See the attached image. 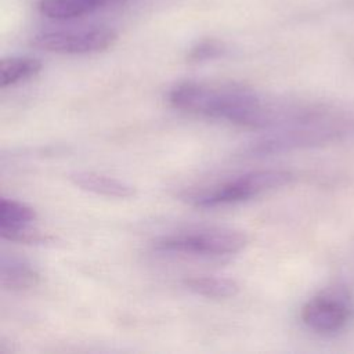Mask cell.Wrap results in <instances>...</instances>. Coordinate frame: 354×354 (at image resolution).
Segmentation results:
<instances>
[{"instance_id":"cell-9","label":"cell","mask_w":354,"mask_h":354,"mask_svg":"<svg viewBox=\"0 0 354 354\" xmlns=\"http://www.w3.org/2000/svg\"><path fill=\"white\" fill-rule=\"evenodd\" d=\"M0 279L4 289L18 292L35 288L40 281V275L25 259L15 254H3L0 264Z\"/></svg>"},{"instance_id":"cell-3","label":"cell","mask_w":354,"mask_h":354,"mask_svg":"<svg viewBox=\"0 0 354 354\" xmlns=\"http://www.w3.org/2000/svg\"><path fill=\"white\" fill-rule=\"evenodd\" d=\"M293 173L288 170H259L246 173L223 184L209 187L185 195L198 207H217L249 201L264 192L285 187L293 181Z\"/></svg>"},{"instance_id":"cell-4","label":"cell","mask_w":354,"mask_h":354,"mask_svg":"<svg viewBox=\"0 0 354 354\" xmlns=\"http://www.w3.org/2000/svg\"><path fill=\"white\" fill-rule=\"evenodd\" d=\"M248 243L242 231L231 228H205L163 236L153 243L162 253H177L199 257H223L241 252Z\"/></svg>"},{"instance_id":"cell-1","label":"cell","mask_w":354,"mask_h":354,"mask_svg":"<svg viewBox=\"0 0 354 354\" xmlns=\"http://www.w3.org/2000/svg\"><path fill=\"white\" fill-rule=\"evenodd\" d=\"M167 100L176 109L230 123L266 129L270 101L236 83L181 82L170 88Z\"/></svg>"},{"instance_id":"cell-11","label":"cell","mask_w":354,"mask_h":354,"mask_svg":"<svg viewBox=\"0 0 354 354\" xmlns=\"http://www.w3.org/2000/svg\"><path fill=\"white\" fill-rule=\"evenodd\" d=\"M43 68L40 59L29 55L3 58L0 62V87L6 88L35 77Z\"/></svg>"},{"instance_id":"cell-5","label":"cell","mask_w":354,"mask_h":354,"mask_svg":"<svg viewBox=\"0 0 354 354\" xmlns=\"http://www.w3.org/2000/svg\"><path fill=\"white\" fill-rule=\"evenodd\" d=\"M116 40L118 33L115 29L108 26H88L43 30L32 37V44L48 53L82 55L105 51Z\"/></svg>"},{"instance_id":"cell-12","label":"cell","mask_w":354,"mask_h":354,"mask_svg":"<svg viewBox=\"0 0 354 354\" xmlns=\"http://www.w3.org/2000/svg\"><path fill=\"white\" fill-rule=\"evenodd\" d=\"M184 285L191 292L207 299H228L239 292L235 281L221 277H191L184 279Z\"/></svg>"},{"instance_id":"cell-8","label":"cell","mask_w":354,"mask_h":354,"mask_svg":"<svg viewBox=\"0 0 354 354\" xmlns=\"http://www.w3.org/2000/svg\"><path fill=\"white\" fill-rule=\"evenodd\" d=\"M69 180L79 188L93 192L95 195H102L106 198L126 199L136 195L133 185L104 174L94 171H75L69 174Z\"/></svg>"},{"instance_id":"cell-10","label":"cell","mask_w":354,"mask_h":354,"mask_svg":"<svg viewBox=\"0 0 354 354\" xmlns=\"http://www.w3.org/2000/svg\"><path fill=\"white\" fill-rule=\"evenodd\" d=\"M36 220V213L32 207L14 199L1 198L0 201V234L10 239L14 234L28 230Z\"/></svg>"},{"instance_id":"cell-2","label":"cell","mask_w":354,"mask_h":354,"mask_svg":"<svg viewBox=\"0 0 354 354\" xmlns=\"http://www.w3.org/2000/svg\"><path fill=\"white\" fill-rule=\"evenodd\" d=\"M354 134V111L319 102L306 118L271 129L267 134L241 149V156L261 158L301 148H313L342 141Z\"/></svg>"},{"instance_id":"cell-6","label":"cell","mask_w":354,"mask_h":354,"mask_svg":"<svg viewBox=\"0 0 354 354\" xmlns=\"http://www.w3.org/2000/svg\"><path fill=\"white\" fill-rule=\"evenodd\" d=\"M300 317L303 324L317 333H335L346 326L350 307L339 295L321 293L301 307Z\"/></svg>"},{"instance_id":"cell-13","label":"cell","mask_w":354,"mask_h":354,"mask_svg":"<svg viewBox=\"0 0 354 354\" xmlns=\"http://www.w3.org/2000/svg\"><path fill=\"white\" fill-rule=\"evenodd\" d=\"M227 46L217 39H202L196 41L187 53V59L189 62H205L210 59L220 58L227 54Z\"/></svg>"},{"instance_id":"cell-7","label":"cell","mask_w":354,"mask_h":354,"mask_svg":"<svg viewBox=\"0 0 354 354\" xmlns=\"http://www.w3.org/2000/svg\"><path fill=\"white\" fill-rule=\"evenodd\" d=\"M126 0H39V12L54 21H71L94 14Z\"/></svg>"}]
</instances>
